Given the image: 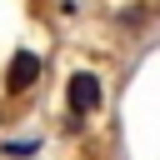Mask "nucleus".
I'll list each match as a JSON object with an SVG mask.
<instances>
[{
    "label": "nucleus",
    "mask_w": 160,
    "mask_h": 160,
    "mask_svg": "<svg viewBox=\"0 0 160 160\" xmlns=\"http://www.w3.org/2000/svg\"><path fill=\"white\" fill-rule=\"evenodd\" d=\"M35 80H40V55L35 50H15L10 65H5V90L25 95V90H35Z\"/></svg>",
    "instance_id": "nucleus-2"
},
{
    "label": "nucleus",
    "mask_w": 160,
    "mask_h": 160,
    "mask_svg": "<svg viewBox=\"0 0 160 160\" xmlns=\"http://www.w3.org/2000/svg\"><path fill=\"white\" fill-rule=\"evenodd\" d=\"M30 150H35V140H10V145H5V155H10V160H20V155H30Z\"/></svg>",
    "instance_id": "nucleus-3"
},
{
    "label": "nucleus",
    "mask_w": 160,
    "mask_h": 160,
    "mask_svg": "<svg viewBox=\"0 0 160 160\" xmlns=\"http://www.w3.org/2000/svg\"><path fill=\"white\" fill-rule=\"evenodd\" d=\"M65 100H70V115H75V120L95 115V110L105 105V85H100V75H95V70H75L70 85H65Z\"/></svg>",
    "instance_id": "nucleus-1"
}]
</instances>
